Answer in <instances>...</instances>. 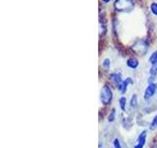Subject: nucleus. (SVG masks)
I'll use <instances>...</instances> for the list:
<instances>
[{"mask_svg": "<svg viewBox=\"0 0 157 148\" xmlns=\"http://www.w3.org/2000/svg\"><path fill=\"white\" fill-rule=\"evenodd\" d=\"M113 94L109 86L104 85L100 91V101L103 105H109L112 101Z\"/></svg>", "mask_w": 157, "mask_h": 148, "instance_id": "f03ea898", "label": "nucleus"}, {"mask_svg": "<svg viewBox=\"0 0 157 148\" xmlns=\"http://www.w3.org/2000/svg\"><path fill=\"white\" fill-rule=\"evenodd\" d=\"M146 133H147V131L146 130H144L139 135V137H137L136 140L134 148H144V147L145 142H146V135H147Z\"/></svg>", "mask_w": 157, "mask_h": 148, "instance_id": "39448f33", "label": "nucleus"}, {"mask_svg": "<svg viewBox=\"0 0 157 148\" xmlns=\"http://www.w3.org/2000/svg\"><path fill=\"white\" fill-rule=\"evenodd\" d=\"M156 89H157L156 84H154V83H149L148 86L146 87L145 91H144V100L148 101L149 99H151L152 97H153L155 95Z\"/></svg>", "mask_w": 157, "mask_h": 148, "instance_id": "20e7f679", "label": "nucleus"}, {"mask_svg": "<svg viewBox=\"0 0 157 148\" xmlns=\"http://www.w3.org/2000/svg\"><path fill=\"white\" fill-rule=\"evenodd\" d=\"M111 80L114 82L115 84H120L123 80H122V77H121V73H112L110 75Z\"/></svg>", "mask_w": 157, "mask_h": 148, "instance_id": "6e6552de", "label": "nucleus"}, {"mask_svg": "<svg viewBox=\"0 0 157 148\" xmlns=\"http://www.w3.org/2000/svg\"><path fill=\"white\" fill-rule=\"evenodd\" d=\"M132 49L134 51V52L137 56H144V54L147 52V49H148V47H147V43L142 41V39H139L136 41L134 44H132Z\"/></svg>", "mask_w": 157, "mask_h": 148, "instance_id": "7ed1b4c3", "label": "nucleus"}, {"mask_svg": "<svg viewBox=\"0 0 157 148\" xmlns=\"http://www.w3.org/2000/svg\"><path fill=\"white\" fill-rule=\"evenodd\" d=\"M102 66L104 68H106V69L109 68L110 67V59L109 58H105L104 60L102 61Z\"/></svg>", "mask_w": 157, "mask_h": 148, "instance_id": "2eb2a0df", "label": "nucleus"}, {"mask_svg": "<svg viewBox=\"0 0 157 148\" xmlns=\"http://www.w3.org/2000/svg\"><path fill=\"white\" fill-rule=\"evenodd\" d=\"M127 65L129 66L130 68L135 69V68H136L137 66H139V61H137V59L136 57H130L127 60Z\"/></svg>", "mask_w": 157, "mask_h": 148, "instance_id": "0eeeda50", "label": "nucleus"}, {"mask_svg": "<svg viewBox=\"0 0 157 148\" xmlns=\"http://www.w3.org/2000/svg\"><path fill=\"white\" fill-rule=\"evenodd\" d=\"M150 10H151V12L155 15V16H157V3H152L150 5Z\"/></svg>", "mask_w": 157, "mask_h": 148, "instance_id": "dca6fc26", "label": "nucleus"}, {"mask_svg": "<svg viewBox=\"0 0 157 148\" xmlns=\"http://www.w3.org/2000/svg\"><path fill=\"white\" fill-rule=\"evenodd\" d=\"M151 68H150V71H149V73H150V79H151V81L153 80V78L156 76V74H157V62L156 63H154V64H151Z\"/></svg>", "mask_w": 157, "mask_h": 148, "instance_id": "1a4fd4ad", "label": "nucleus"}, {"mask_svg": "<svg viewBox=\"0 0 157 148\" xmlns=\"http://www.w3.org/2000/svg\"><path fill=\"white\" fill-rule=\"evenodd\" d=\"M114 6L117 11L130 12L134 9V2L132 0H116Z\"/></svg>", "mask_w": 157, "mask_h": 148, "instance_id": "f257e3e1", "label": "nucleus"}, {"mask_svg": "<svg viewBox=\"0 0 157 148\" xmlns=\"http://www.w3.org/2000/svg\"><path fill=\"white\" fill-rule=\"evenodd\" d=\"M149 61L151 64H154L157 62V51H154L153 53L151 54L150 57H149Z\"/></svg>", "mask_w": 157, "mask_h": 148, "instance_id": "f8f14e48", "label": "nucleus"}, {"mask_svg": "<svg viewBox=\"0 0 157 148\" xmlns=\"http://www.w3.org/2000/svg\"><path fill=\"white\" fill-rule=\"evenodd\" d=\"M113 147H114V148H122L120 140L118 139V138H115L114 141H113Z\"/></svg>", "mask_w": 157, "mask_h": 148, "instance_id": "f3484780", "label": "nucleus"}, {"mask_svg": "<svg viewBox=\"0 0 157 148\" xmlns=\"http://www.w3.org/2000/svg\"><path fill=\"white\" fill-rule=\"evenodd\" d=\"M116 118V110L115 109H112L111 110V113H109V116H108V121H109L110 122L114 121Z\"/></svg>", "mask_w": 157, "mask_h": 148, "instance_id": "9d476101", "label": "nucleus"}, {"mask_svg": "<svg viewBox=\"0 0 157 148\" xmlns=\"http://www.w3.org/2000/svg\"><path fill=\"white\" fill-rule=\"evenodd\" d=\"M102 1H103V2H105V3H107V2H109L110 0H102Z\"/></svg>", "mask_w": 157, "mask_h": 148, "instance_id": "a211bd4d", "label": "nucleus"}, {"mask_svg": "<svg viewBox=\"0 0 157 148\" xmlns=\"http://www.w3.org/2000/svg\"><path fill=\"white\" fill-rule=\"evenodd\" d=\"M119 103H120V108L122 111H125L126 110V103H127V100L125 97H121L120 100H119Z\"/></svg>", "mask_w": 157, "mask_h": 148, "instance_id": "9b49d317", "label": "nucleus"}, {"mask_svg": "<svg viewBox=\"0 0 157 148\" xmlns=\"http://www.w3.org/2000/svg\"><path fill=\"white\" fill-rule=\"evenodd\" d=\"M132 83L131 78H127L126 80H123L120 84H118V90H119L122 94H125L127 92V88L129 84Z\"/></svg>", "mask_w": 157, "mask_h": 148, "instance_id": "423d86ee", "label": "nucleus"}, {"mask_svg": "<svg viewBox=\"0 0 157 148\" xmlns=\"http://www.w3.org/2000/svg\"><path fill=\"white\" fill-rule=\"evenodd\" d=\"M137 106V96L135 95L132 97V100H131V107H134V108H136Z\"/></svg>", "mask_w": 157, "mask_h": 148, "instance_id": "4468645a", "label": "nucleus"}, {"mask_svg": "<svg viewBox=\"0 0 157 148\" xmlns=\"http://www.w3.org/2000/svg\"><path fill=\"white\" fill-rule=\"evenodd\" d=\"M157 127V115L154 117V118H153V121H151V123H150V126H149V128L151 130H154L155 128Z\"/></svg>", "mask_w": 157, "mask_h": 148, "instance_id": "ddd939ff", "label": "nucleus"}]
</instances>
